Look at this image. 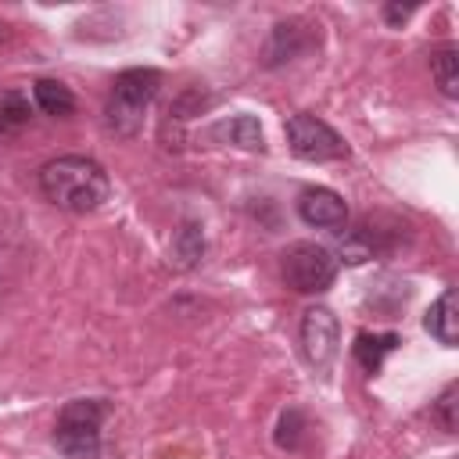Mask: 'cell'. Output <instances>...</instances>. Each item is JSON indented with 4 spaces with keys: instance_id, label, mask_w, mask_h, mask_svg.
<instances>
[{
    "instance_id": "6da1fadb",
    "label": "cell",
    "mask_w": 459,
    "mask_h": 459,
    "mask_svg": "<svg viewBox=\"0 0 459 459\" xmlns=\"http://www.w3.org/2000/svg\"><path fill=\"white\" fill-rule=\"evenodd\" d=\"M39 190L50 204L82 215V212H93L108 201L111 183H108V172L93 158L61 154L39 169Z\"/></svg>"
},
{
    "instance_id": "7a4b0ae2",
    "label": "cell",
    "mask_w": 459,
    "mask_h": 459,
    "mask_svg": "<svg viewBox=\"0 0 459 459\" xmlns=\"http://www.w3.org/2000/svg\"><path fill=\"white\" fill-rule=\"evenodd\" d=\"M158 86H161V72L154 68H126L115 75V86H111V97H108V126L118 133V136H133L143 122V111L147 104L158 97Z\"/></svg>"
},
{
    "instance_id": "3957f363",
    "label": "cell",
    "mask_w": 459,
    "mask_h": 459,
    "mask_svg": "<svg viewBox=\"0 0 459 459\" xmlns=\"http://www.w3.org/2000/svg\"><path fill=\"white\" fill-rule=\"evenodd\" d=\"M108 416V405L100 398H75L61 409L54 427V445L68 459H97L100 452V423Z\"/></svg>"
},
{
    "instance_id": "277c9868",
    "label": "cell",
    "mask_w": 459,
    "mask_h": 459,
    "mask_svg": "<svg viewBox=\"0 0 459 459\" xmlns=\"http://www.w3.org/2000/svg\"><path fill=\"white\" fill-rule=\"evenodd\" d=\"M337 276V258L312 240H298L283 251V280L298 294H319L333 283Z\"/></svg>"
},
{
    "instance_id": "5b68a950",
    "label": "cell",
    "mask_w": 459,
    "mask_h": 459,
    "mask_svg": "<svg viewBox=\"0 0 459 459\" xmlns=\"http://www.w3.org/2000/svg\"><path fill=\"white\" fill-rule=\"evenodd\" d=\"M287 143L301 161H337L348 154L337 129H330L323 118L305 115V111L287 118Z\"/></svg>"
},
{
    "instance_id": "8992f818",
    "label": "cell",
    "mask_w": 459,
    "mask_h": 459,
    "mask_svg": "<svg viewBox=\"0 0 459 459\" xmlns=\"http://www.w3.org/2000/svg\"><path fill=\"white\" fill-rule=\"evenodd\" d=\"M337 341H341V326H337V316L323 305L308 308L305 319H301V351L305 359L323 373L330 369L333 355H337Z\"/></svg>"
},
{
    "instance_id": "52a82bcc",
    "label": "cell",
    "mask_w": 459,
    "mask_h": 459,
    "mask_svg": "<svg viewBox=\"0 0 459 459\" xmlns=\"http://www.w3.org/2000/svg\"><path fill=\"white\" fill-rule=\"evenodd\" d=\"M298 215L308 222V226H319V230H337L344 226L348 219V204L341 194L326 190V186H312L298 197Z\"/></svg>"
},
{
    "instance_id": "ba28073f",
    "label": "cell",
    "mask_w": 459,
    "mask_h": 459,
    "mask_svg": "<svg viewBox=\"0 0 459 459\" xmlns=\"http://www.w3.org/2000/svg\"><path fill=\"white\" fill-rule=\"evenodd\" d=\"M423 326L430 337H437L445 348H455L459 344V305H455V290L448 287L423 316Z\"/></svg>"
},
{
    "instance_id": "9c48e42d",
    "label": "cell",
    "mask_w": 459,
    "mask_h": 459,
    "mask_svg": "<svg viewBox=\"0 0 459 459\" xmlns=\"http://www.w3.org/2000/svg\"><path fill=\"white\" fill-rule=\"evenodd\" d=\"M208 136L212 140H222V143H237L244 151H262L265 147V136H262V126H258L255 115H233V118L212 126Z\"/></svg>"
},
{
    "instance_id": "30bf717a",
    "label": "cell",
    "mask_w": 459,
    "mask_h": 459,
    "mask_svg": "<svg viewBox=\"0 0 459 459\" xmlns=\"http://www.w3.org/2000/svg\"><path fill=\"white\" fill-rule=\"evenodd\" d=\"M32 93H36V104H39L47 115H54V118H68V115L75 111L72 90H68L65 82H57V79H36Z\"/></svg>"
},
{
    "instance_id": "8fae6325",
    "label": "cell",
    "mask_w": 459,
    "mask_h": 459,
    "mask_svg": "<svg viewBox=\"0 0 459 459\" xmlns=\"http://www.w3.org/2000/svg\"><path fill=\"white\" fill-rule=\"evenodd\" d=\"M398 348V333H359L355 337V359L362 362V369L377 373L384 355Z\"/></svg>"
},
{
    "instance_id": "7c38bea8",
    "label": "cell",
    "mask_w": 459,
    "mask_h": 459,
    "mask_svg": "<svg viewBox=\"0 0 459 459\" xmlns=\"http://www.w3.org/2000/svg\"><path fill=\"white\" fill-rule=\"evenodd\" d=\"M201 255H204V233H201V226L197 222H183L176 230V237H172V258H176V265L190 269V265L201 262Z\"/></svg>"
},
{
    "instance_id": "4fadbf2b",
    "label": "cell",
    "mask_w": 459,
    "mask_h": 459,
    "mask_svg": "<svg viewBox=\"0 0 459 459\" xmlns=\"http://www.w3.org/2000/svg\"><path fill=\"white\" fill-rule=\"evenodd\" d=\"M430 72H434V82H437V90L445 97H455L459 93V54H455L452 43L430 54Z\"/></svg>"
},
{
    "instance_id": "5bb4252c",
    "label": "cell",
    "mask_w": 459,
    "mask_h": 459,
    "mask_svg": "<svg viewBox=\"0 0 459 459\" xmlns=\"http://www.w3.org/2000/svg\"><path fill=\"white\" fill-rule=\"evenodd\" d=\"M301 25L298 22H280L273 29V43H269V65H280V61H290L294 54H301V47L308 39H301Z\"/></svg>"
},
{
    "instance_id": "9a60e30c",
    "label": "cell",
    "mask_w": 459,
    "mask_h": 459,
    "mask_svg": "<svg viewBox=\"0 0 459 459\" xmlns=\"http://www.w3.org/2000/svg\"><path fill=\"white\" fill-rule=\"evenodd\" d=\"M29 115H32V108H29L25 93H18V90L0 93V129H18L29 122Z\"/></svg>"
},
{
    "instance_id": "2e32d148",
    "label": "cell",
    "mask_w": 459,
    "mask_h": 459,
    "mask_svg": "<svg viewBox=\"0 0 459 459\" xmlns=\"http://www.w3.org/2000/svg\"><path fill=\"white\" fill-rule=\"evenodd\" d=\"M301 430H305V416H301L298 409H287V412L280 416V423H276V445L294 452V448L301 445Z\"/></svg>"
},
{
    "instance_id": "e0dca14e",
    "label": "cell",
    "mask_w": 459,
    "mask_h": 459,
    "mask_svg": "<svg viewBox=\"0 0 459 459\" xmlns=\"http://www.w3.org/2000/svg\"><path fill=\"white\" fill-rule=\"evenodd\" d=\"M455 394H459V387L448 384V387L441 391V398H437V420H441V427H445L448 434L455 430Z\"/></svg>"
},
{
    "instance_id": "ac0fdd59",
    "label": "cell",
    "mask_w": 459,
    "mask_h": 459,
    "mask_svg": "<svg viewBox=\"0 0 459 459\" xmlns=\"http://www.w3.org/2000/svg\"><path fill=\"white\" fill-rule=\"evenodd\" d=\"M412 11H416L412 4H409V7H398V4H387V7H384V22H387V25H402V22H405V18L412 14Z\"/></svg>"
}]
</instances>
